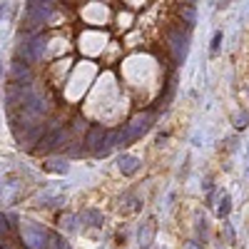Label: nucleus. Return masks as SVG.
<instances>
[{
  "label": "nucleus",
  "instance_id": "8",
  "mask_svg": "<svg viewBox=\"0 0 249 249\" xmlns=\"http://www.w3.org/2000/svg\"><path fill=\"white\" fill-rule=\"evenodd\" d=\"M10 77H13V82H18V85H25V82L30 80V70H28V65H23V60H15L13 62Z\"/></svg>",
  "mask_w": 249,
  "mask_h": 249
},
{
  "label": "nucleus",
  "instance_id": "4",
  "mask_svg": "<svg viewBox=\"0 0 249 249\" xmlns=\"http://www.w3.org/2000/svg\"><path fill=\"white\" fill-rule=\"evenodd\" d=\"M53 13V3H28L25 8V23L30 30H37L40 25H45V20Z\"/></svg>",
  "mask_w": 249,
  "mask_h": 249
},
{
  "label": "nucleus",
  "instance_id": "20",
  "mask_svg": "<svg viewBox=\"0 0 249 249\" xmlns=\"http://www.w3.org/2000/svg\"><path fill=\"white\" fill-rule=\"evenodd\" d=\"M0 72H3V68H0Z\"/></svg>",
  "mask_w": 249,
  "mask_h": 249
},
{
  "label": "nucleus",
  "instance_id": "12",
  "mask_svg": "<svg viewBox=\"0 0 249 249\" xmlns=\"http://www.w3.org/2000/svg\"><path fill=\"white\" fill-rule=\"evenodd\" d=\"M80 217L77 214H65V217H60V227H62V230H65V232H70V234H75L77 230H80Z\"/></svg>",
  "mask_w": 249,
  "mask_h": 249
},
{
  "label": "nucleus",
  "instance_id": "1",
  "mask_svg": "<svg viewBox=\"0 0 249 249\" xmlns=\"http://www.w3.org/2000/svg\"><path fill=\"white\" fill-rule=\"evenodd\" d=\"M164 40H167V53L172 55V60L177 62V65H182L184 57H187V43H190L184 28H170Z\"/></svg>",
  "mask_w": 249,
  "mask_h": 249
},
{
  "label": "nucleus",
  "instance_id": "14",
  "mask_svg": "<svg viewBox=\"0 0 249 249\" xmlns=\"http://www.w3.org/2000/svg\"><path fill=\"white\" fill-rule=\"evenodd\" d=\"M230 210H232V197H230V195H222V199H219V207H217V214L224 219L227 214H230Z\"/></svg>",
  "mask_w": 249,
  "mask_h": 249
},
{
  "label": "nucleus",
  "instance_id": "11",
  "mask_svg": "<svg viewBox=\"0 0 249 249\" xmlns=\"http://www.w3.org/2000/svg\"><path fill=\"white\" fill-rule=\"evenodd\" d=\"M80 222L88 224V227H102L105 217H102V212H97V210H92V207H88V210L80 214Z\"/></svg>",
  "mask_w": 249,
  "mask_h": 249
},
{
  "label": "nucleus",
  "instance_id": "19",
  "mask_svg": "<svg viewBox=\"0 0 249 249\" xmlns=\"http://www.w3.org/2000/svg\"><path fill=\"white\" fill-rule=\"evenodd\" d=\"M187 249H199V244L197 242H190V244H187Z\"/></svg>",
  "mask_w": 249,
  "mask_h": 249
},
{
  "label": "nucleus",
  "instance_id": "15",
  "mask_svg": "<svg viewBox=\"0 0 249 249\" xmlns=\"http://www.w3.org/2000/svg\"><path fill=\"white\" fill-rule=\"evenodd\" d=\"M48 249H70V247H68V239H62L60 234H50Z\"/></svg>",
  "mask_w": 249,
  "mask_h": 249
},
{
  "label": "nucleus",
  "instance_id": "9",
  "mask_svg": "<svg viewBox=\"0 0 249 249\" xmlns=\"http://www.w3.org/2000/svg\"><path fill=\"white\" fill-rule=\"evenodd\" d=\"M45 170L53 172V175H68L70 164H68L65 157H48V160H45Z\"/></svg>",
  "mask_w": 249,
  "mask_h": 249
},
{
  "label": "nucleus",
  "instance_id": "7",
  "mask_svg": "<svg viewBox=\"0 0 249 249\" xmlns=\"http://www.w3.org/2000/svg\"><path fill=\"white\" fill-rule=\"evenodd\" d=\"M140 167H142L140 157H132V155H122V157H117V170H120L122 175H137Z\"/></svg>",
  "mask_w": 249,
  "mask_h": 249
},
{
  "label": "nucleus",
  "instance_id": "3",
  "mask_svg": "<svg viewBox=\"0 0 249 249\" xmlns=\"http://www.w3.org/2000/svg\"><path fill=\"white\" fill-rule=\"evenodd\" d=\"M45 48H48L45 35L35 33L20 45V57H25V62H37L40 57H45Z\"/></svg>",
  "mask_w": 249,
  "mask_h": 249
},
{
  "label": "nucleus",
  "instance_id": "13",
  "mask_svg": "<svg viewBox=\"0 0 249 249\" xmlns=\"http://www.w3.org/2000/svg\"><path fill=\"white\" fill-rule=\"evenodd\" d=\"M179 18L184 20L187 25H195V20H197V10H195V5L192 3H187V5H179Z\"/></svg>",
  "mask_w": 249,
  "mask_h": 249
},
{
  "label": "nucleus",
  "instance_id": "6",
  "mask_svg": "<svg viewBox=\"0 0 249 249\" xmlns=\"http://www.w3.org/2000/svg\"><path fill=\"white\" fill-rule=\"evenodd\" d=\"M107 127L105 124H92V127L85 132V137H82V144H85V152H97L102 144H105L107 140Z\"/></svg>",
  "mask_w": 249,
  "mask_h": 249
},
{
  "label": "nucleus",
  "instance_id": "16",
  "mask_svg": "<svg viewBox=\"0 0 249 249\" xmlns=\"http://www.w3.org/2000/svg\"><path fill=\"white\" fill-rule=\"evenodd\" d=\"M247 122H249V117H247V115H237V117H234V124H237L239 130H242V127H247Z\"/></svg>",
  "mask_w": 249,
  "mask_h": 249
},
{
  "label": "nucleus",
  "instance_id": "5",
  "mask_svg": "<svg viewBox=\"0 0 249 249\" xmlns=\"http://www.w3.org/2000/svg\"><path fill=\"white\" fill-rule=\"evenodd\" d=\"M70 130L68 127H62V130H57V132H48L43 140L37 142V147H35V152H55V150H60L62 144H68L70 142Z\"/></svg>",
  "mask_w": 249,
  "mask_h": 249
},
{
  "label": "nucleus",
  "instance_id": "17",
  "mask_svg": "<svg viewBox=\"0 0 249 249\" xmlns=\"http://www.w3.org/2000/svg\"><path fill=\"white\" fill-rule=\"evenodd\" d=\"M197 224H199V227H197V230H199V237H202V234H207V222H204V219H199Z\"/></svg>",
  "mask_w": 249,
  "mask_h": 249
},
{
  "label": "nucleus",
  "instance_id": "10",
  "mask_svg": "<svg viewBox=\"0 0 249 249\" xmlns=\"http://www.w3.org/2000/svg\"><path fill=\"white\" fill-rule=\"evenodd\" d=\"M152 237H155V222L150 219L147 224H142V227H140V234H137L140 247H142V249H147V247L152 244Z\"/></svg>",
  "mask_w": 249,
  "mask_h": 249
},
{
  "label": "nucleus",
  "instance_id": "18",
  "mask_svg": "<svg viewBox=\"0 0 249 249\" xmlns=\"http://www.w3.org/2000/svg\"><path fill=\"white\" fill-rule=\"evenodd\" d=\"M219 40H222V35L217 33V35H214V40H212V50H217V48H219Z\"/></svg>",
  "mask_w": 249,
  "mask_h": 249
},
{
  "label": "nucleus",
  "instance_id": "2",
  "mask_svg": "<svg viewBox=\"0 0 249 249\" xmlns=\"http://www.w3.org/2000/svg\"><path fill=\"white\" fill-rule=\"evenodd\" d=\"M20 234H23L25 249H48L50 234L45 232V227H40V224H35V222H23V227H20Z\"/></svg>",
  "mask_w": 249,
  "mask_h": 249
},
{
  "label": "nucleus",
  "instance_id": "21",
  "mask_svg": "<svg viewBox=\"0 0 249 249\" xmlns=\"http://www.w3.org/2000/svg\"><path fill=\"white\" fill-rule=\"evenodd\" d=\"M247 92H249V88H247Z\"/></svg>",
  "mask_w": 249,
  "mask_h": 249
}]
</instances>
